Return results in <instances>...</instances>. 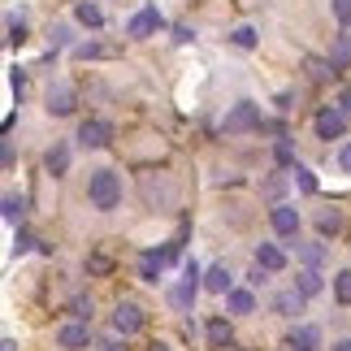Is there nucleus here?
Returning a JSON list of instances; mask_svg holds the SVG:
<instances>
[{
  "label": "nucleus",
  "mask_w": 351,
  "mask_h": 351,
  "mask_svg": "<svg viewBox=\"0 0 351 351\" xmlns=\"http://www.w3.org/2000/svg\"><path fill=\"white\" fill-rule=\"evenodd\" d=\"M87 199H91V208L113 213L121 204V178H117L113 169H96V173H91V182H87Z\"/></svg>",
  "instance_id": "obj_1"
},
{
  "label": "nucleus",
  "mask_w": 351,
  "mask_h": 351,
  "mask_svg": "<svg viewBox=\"0 0 351 351\" xmlns=\"http://www.w3.org/2000/svg\"><path fill=\"white\" fill-rule=\"evenodd\" d=\"M261 126V109H256L252 100H239L230 113H226V121H221V130L226 134H243V130H256Z\"/></svg>",
  "instance_id": "obj_2"
},
{
  "label": "nucleus",
  "mask_w": 351,
  "mask_h": 351,
  "mask_svg": "<svg viewBox=\"0 0 351 351\" xmlns=\"http://www.w3.org/2000/svg\"><path fill=\"white\" fill-rule=\"evenodd\" d=\"M204 287V274H199V265L195 261H186V274H182V282L169 291V300H173V308H191L195 304V291Z\"/></svg>",
  "instance_id": "obj_3"
},
{
  "label": "nucleus",
  "mask_w": 351,
  "mask_h": 351,
  "mask_svg": "<svg viewBox=\"0 0 351 351\" xmlns=\"http://www.w3.org/2000/svg\"><path fill=\"white\" fill-rule=\"evenodd\" d=\"M143 199H147L152 208H160V204L173 208V204H178V186H173L169 178L156 182V173H143Z\"/></svg>",
  "instance_id": "obj_4"
},
{
  "label": "nucleus",
  "mask_w": 351,
  "mask_h": 351,
  "mask_svg": "<svg viewBox=\"0 0 351 351\" xmlns=\"http://www.w3.org/2000/svg\"><path fill=\"white\" fill-rule=\"evenodd\" d=\"M113 330L126 334V339H130V334H139V330H143V308L130 304V300H121L117 313H113Z\"/></svg>",
  "instance_id": "obj_5"
},
{
  "label": "nucleus",
  "mask_w": 351,
  "mask_h": 351,
  "mask_svg": "<svg viewBox=\"0 0 351 351\" xmlns=\"http://www.w3.org/2000/svg\"><path fill=\"white\" fill-rule=\"evenodd\" d=\"M74 100H78V96H74L70 83H52V87H48V113H52V117H70V113L78 109Z\"/></svg>",
  "instance_id": "obj_6"
},
{
  "label": "nucleus",
  "mask_w": 351,
  "mask_h": 351,
  "mask_svg": "<svg viewBox=\"0 0 351 351\" xmlns=\"http://www.w3.org/2000/svg\"><path fill=\"white\" fill-rule=\"evenodd\" d=\"M78 143L83 147H109L113 143V126L109 121H83V126H78Z\"/></svg>",
  "instance_id": "obj_7"
},
{
  "label": "nucleus",
  "mask_w": 351,
  "mask_h": 351,
  "mask_svg": "<svg viewBox=\"0 0 351 351\" xmlns=\"http://www.w3.org/2000/svg\"><path fill=\"white\" fill-rule=\"evenodd\" d=\"M343 130H347L343 109H321L317 113V139H343Z\"/></svg>",
  "instance_id": "obj_8"
},
{
  "label": "nucleus",
  "mask_w": 351,
  "mask_h": 351,
  "mask_svg": "<svg viewBox=\"0 0 351 351\" xmlns=\"http://www.w3.org/2000/svg\"><path fill=\"white\" fill-rule=\"evenodd\" d=\"M57 343L65 351H83V347H91V330L83 326V321H65V326L57 330Z\"/></svg>",
  "instance_id": "obj_9"
},
{
  "label": "nucleus",
  "mask_w": 351,
  "mask_h": 351,
  "mask_svg": "<svg viewBox=\"0 0 351 351\" xmlns=\"http://www.w3.org/2000/svg\"><path fill=\"white\" fill-rule=\"evenodd\" d=\"M269 221H274V230H278L282 239H300V213H295V208L278 204L274 213H269Z\"/></svg>",
  "instance_id": "obj_10"
},
{
  "label": "nucleus",
  "mask_w": 351,
  "mask_h": 351,
  "mask_svg": "<svg viewBox=\"0 0 351 351\" xmlns=\"http://www.w3.org/2000/svg\"><path fill=\"white\" fill-rule=\"evenodd\" d=\"M156 26H160V13H156V9H139V13L126 22V35H130V39H147Z\"/></svg>",
  "instance_id": "obj_11"
},
{
  "label": "nucleus",
  "mask_w": 351,
  "mask_h": 351,
  "mask_svg": "<svg viewBox=\"0 0 351 351\" xmlns=\"http://www.w3.org/2000/svg\"><path fill=\"white\" fill-rule=\"evenodd\" d=\"M269 308H274L278 317H300L304 313V295L300 291H278L274 300H269Z\"/></svg>",
  "instance_id": "obj_12"
},
{
  "label": "nucleus",
  "mask_w": 351,
  "mask_h": 351,
  "mask_svg": "<svg viewBox=\"0 0 351 351\" xmlns=\"http://www.w3.org/2000/svg\"><path fill=\"white\" fill-rule=\"evenodd\" d=\"M256 265H265L269 274H282V269H287V252H282L278 243H261V247H256Z\"/></svg>",
  "instance_id": "obj_13"
},
{
  "label": "nucleus",
  "mask_w": 351,
  "mask_h": 351,
  "mask_svg": "<svg viewBox=\"0 0 351 351\" xmlns=\"http://www.w3.org/2000/svg\"><path fill=\"white\" fill-rule=\"evenodd\" d=\"M287 347H291V351H317V347H321V330H317V326H300V330H291Z\"/></svg>",
  "instance_id": "obj_14"
},
{
  "label": "nucleus",
  "mask_w": 351,
  "mask_h": 351,
  "mask_svg": "<svg viewBox=\"0 0 351 351\" xmlns=\"http://www.w3.org/2000/svg\"><path fill=\"white\" fill-rule=\"evenodd\" d=\"M304 70H308L313 83H330V78L339 74V65H334L330 57H304Z\"/></svg>",
  "instance_id": "obj_15"
},
{
  "label": "nucleus",
  "mask_w": 351,
  "mask_h": 351,
  "mask_svg": "<svg viewBox=\"0 0 351 351\" xmlns=\"http://www.w3.org/2000/svg\"><path fill=\"white\" fill-rule=\"evenodd\" d=\"M204 291H213V295H230L234 287H230V269L226 265H213L208 274H204Z\"/></svg>",
  "instance_id": "obj_16"
},
{
  "label": "nucleus",
  "mask_w": 351,
  "mask_h": 351,
  "mask_svg": "<svg viewBox=\"0 0 351 351\" xmlns=\"http://www.w3.org/2000/svg\"><path fill=\"white\" fill-rule=\"evenodd\" d=\"M204 334H208L213 347H230L234 343V330H230V321H226V317H213L208 326H204Z\"/></svg>",
  "instance_id": "obj_17"
},
{
  "label": "nucleus",
  "mask_w": 351,
  "mask_h": 351,
  "mask_svg": "<svg viewBox=\"0 0 351 351\" xmlns=\"http://www.w3.org/2000/svg\"><path fill=\"white\" fill-rule=\"evenodd\" d=\"M295 252H300L304 269H321V265H326V243H295Z\"/></svg>",
  "instance_id": "obj_18"
},
{
  "label": "nucleus",
  "mask_w": 351,
  "mask_h": 351,
  "mask_svg": "<svg viewBox=\"0 0 351 351\" xmlns=\"http://www.w3.org/2000/svg\"><path fill=\"white\" fill-rule=\"evenodd\" d=\"M74 18L83 22V26H91V31H100L104 26V9L96 5V0H78V9H74Z\"/></svg>",
  "instance_id": "obj_19"
},
{
  "label": "nucleus",
  "mask_w": 351,
  "mask_h": 351,
  "mask_svg": "<svg viewBox=\"0 0 351 351\" xmlns=\"http://www.w3.org/2000/svg\"><path fill=\"white\" fill-rule=\"evenodd\" d=\"M169 261H165V252H147L143 261H139V278L143 282H160V269H165Z\"/></svg>",
  "instance_id": "obj_20"
},
{
  "label": "nucleus",
  "mask_w": 351,
  "mask_h": 351,
  "mask_svg": "<svg viewBox=\"0 0 351 351\" xmlns=\"http://www.w3.org/2000/svg\"><path fill=\"white\" fill-rule=\"evenodd\" d=\"M226 304H230V313H234V317L256 313V295H252V291H243V287H234L230 295H226Z\"/></svg>",
  "instance_id": "obj_21"
},
{
  "label": "nucleus",
  "mask_w": 351,
  "mask_h": 351,
  "mask_svg": "<svg viewBox=\"0 0 351 351\" xmlns=\"http://www.w3.org/2000/svg\"><path fill=\"white\" fill-rule=\"evenodd\" d=\"M44 169L52 173V178H61V173L70 169V147H61V143H57V147H48V156H44Z\"/></svg>",
  "instance_id": "obj_22"
},
{
  "label": "nucleus",
  "mask_w": 351,
  "mask_h": 351,
  "mask_svg": "<svg viewBox=\"0 0 351 351\" xmlns=\"http://www.w3.org/2000/svg\"><path fill=\"white\" fill-rule=\"evenodd\" d=\"M330 61L339 65V70H347L351 65V26H343L339 39H334V52H330Z\"/></svg>",
  "instance_id": "obj_23"
},
{
  "label": "nucleus",
  "mask_w": 351,
  "mask_h": 351,
  "mask_svg": "<svg viewBox=\"0 0 351 351\" xmlns=\"http://www.w3.org/2000/svg\"><path fill=\"white\" fill-rule=\"evenodd\" d=\"M321 287H326V282H321V274H317V269H300V278H295V291H300L304 300H313V295H321Z\"/></svg>",
  "instance_id": "obj_24"
},
{
  "label": "nucleus",
  "mask_w": 351,
  "mask_h": 351,
  "mask_svg": "<svg viewBox=\"0 0 351 351\" xmlns=\"http://www.w3.org/2000/svg\"><path fill=\"white\" fill-rule=\"evenodd\" d=\"M317 230L326 234V239L339 234V230H343V213H339V208H321V213H317Z\"/></svg>",
  "instance_id": "obj_25"
},
{
  "label": "nucleus",
  "mask_w": 351,
  "mask_h": 351,
  "mask_svg": "<svg viewBox=\"0 0 351 351\" xmlns=\"http://www.w3.org/2000/svg\"><path fill=\"white\" fill-rule=\"evenodd\" d=\"M230 44H234V48H243V52H252L256 44H261V35H256L252 26H234V31H230Z\"/></svg>",
  "instance_id": "obj_26"
},
{
  "label": "nucleus",
  "mask_w": 351,
  "mask_h": 351,
  "mask_svg": "<svg viewBox=\"0 0 351 351\" xmlns=\"http://www.w3.org/2000/svg\"><path fill=\"white\" fill-rule=\"evenodd\" d=\"M18 217H26V199L18 191H9L5 195V221H18Z\"/></svg>",
  "instance_id": "obj_27"
},
{
  "label": "nucleus",
  "mask_w": 351,
  "mask_h": 351,
  "mask_svg": "<svg viewBox=\"0 0 351 351\" xmlns=\"http://www.w3.org/2000/svg\"><path fill=\"white\" fill-rule=\"evenodd\" d=\"M291 173H295V186H300V191H304V195H313V191H317V173H313V169H304V165H295Z\"/></svg>",
  "instance_id": "obj_28"
},
{
  "label": "nucleus",
  "mask_w": 351,
  "mask_h": 351,
  "mask_svg": "<svg viewBox=\"0 0 351 351\" xmlns=\"http://www.w3.org/2000/svg\"><path fill=\"white\" fill-rule=\"evenodd\" d=\"M334 300H339V304H351V269H343V274L334 278Z\"/></svg>",
  "instance_id": "obj_29"
},
{
  "label": "nucleus",
  "mask_w": 351,
  "mask_h": 351,
  "mask_svg": "<svg viewBox=\"0 0 351 351\" xmlns=\"http://www.w3.org/2000/svg\"><path fill=\"white\" fill-rule=\"evenodd\" d=\"M5 26H9V35H5V39H9V48H18L22 39H26V22H22V18H13V13H9V22H5Z\"/></svg>",
  "instance_id": "obj_30"
},
{
  "label": "nucleus",
  "mask_w": 351,
  "mask_h": 351,
  "mask_svg": "<svg viewBox=\"0 0 351 351\" xmlns=\"http://www.w3.org/2000/svg\"><path fill=\"white\" fill-rule=\"evenodd\" d=\"M70 313H74V321H87L91 317V300H87V295H74V300H70Z\"/></svg>",
  "instance_id": "obj_31"
},
{
  "label": "nucleus",
  "mask_w": 351,
  "mask_h": 351,
  "mask_svg": "<svg viewBox=\"0 0 351 351\" xmlns=\"http://www.w3.org/2000/svg\"><path fill=\"white\" fill-rule=\"evenodd\" d=\"M282 191H287V178H282V173L265 178V195H269V199H282Z\"/></svg>",
  "instance_id": "obj_32"
},
{
  "label": "nucleus",
  "mask_w": 351,
  "mask_h": 351,
  "mask_svg": "<svg viewBox=\"0 0 351 351\" xmlns=\"http://www.w3.org/2000/svg\"><path fill=\"white\" fill-rule=\"evenodd\" d=\"M330 9H334V18L343 26H351V0H330Z\"/></svg>",
  "instance_id": "obj_33"
},
{
  "label": "nucleus",
  "mask_w": 351,
  "mask_h": 351,
  "mask_svg": "<svg viewBox=\"0 0 351 351\" xmlns=\"http://www.w3.org/2000/svg\"><path fill=\"white\" fill-rule=\"evenodd\" d=\"M87 269H91V274H109V269H113V261H109V256H91V261H87Z\"/></svg>",
  "instance_id": "obj_34"
},
{
  "label": "nucleus",
  "mask_w": 351,
  "mask_h": 351,
  "mask_svg": "<svg viewBox=\"0 0 351 351\" xmlns=\"http://www.w3.org/2000/svg\"><path fill=\"white\" fill-rule=\"evenodd\" d=\"M274 156H278V165H291V139H278Z\"/></svg>",
  "instance_id": "obj_35"
},
{
  "label": "nucleus",
  "mask_w": 351,
  "mask_h": 351,
  "mask_svg": "<svg viewBox=\"0 0 351 351\" xmlns=\"http://www.w3.org/2000/svg\"><path fill=\"white\" fill-rule=\"evenodd\" d=\"M100 52H104L100 44H78V48H74V57H83V61H87V57H100Z\"/></svg>",
  "instance_id": "obj_36"
},
{
  "label": "nucleus",
  "mask_w": 351,
  "mask_h": 351,
  "mask_svg": "<svg viewBox=\"0 0 351 351\" xmlns=\"http://www.w3.org/2000/svg\"><path fill=\"white\" fill-rule=\"evenodd\" d=\"M31 247H35V239H31V234H26V230H22L18 239H13V252H18V256H22V252H31Z\"/></svg>",
  "instance_id": "obj_37"
},
{
  "label": "nucleus",
  "mask_w": 351,
  "mask_h": 351,
  "mask_svg": "<svg viewBox=\"0 0 351 351\" xmlns=\"http://www.w3.org/2000/svg\"><path fill=\"white\" fill-rule=\"evenodd\" d=\"M265 274H269V269H265V265H256L252 274H247V287H265Z\"/></svg>",
  "instance_id": "obj_38"
},
{
  "label": "nucleus",
  "mask_w": 351,
  "mask_h": 351,
  "mask_svg": "<svg viewBox=\"0 0 351 351\" xmlns=\"http://www.w3.org/2000/svg\"><path fill=\"white\" fill-rule=\"evenodd\" d=\"M0 160H5V169H13V160H18V152H13V143H5V152H0Z\"/></svg>",
  "instance_id": "obj_39"
},
{
  "label": "nucleus",
  "mask_w": 351,
  "mask_h": 351,
  "mask_svg": "<svg viewBox=\"0 0 351 351\" xmlns=\"http://www.w3.org/2000/svg\"><path fill=\"white\" fill-rule=\"evenodd\" d=\"M173 39H178V44H191L195 35H191V26H178V31H173Z\"/></svg>",
  "instance_id": "obj_40"
},
{
  "label": "nucleus",
  "mask_w": 351,
  "mask_h": 351,
  "mask_svg": "<svg viewBox=\"0 0 351 351\" xmlns=\"http://www.w3.org/2000/svg\"><path fill=\"white\" fill-rule=\"evenodd\" d=\"M339 165L351 173V143H343V152H339Z\"/></svg>",
  "instance_id": "obj_41"
},
{
  "label": "nucleus",
  "mask_w": 351,
  "mask_h": 351,
  "mask_svg": "<svg viewBox=\"0 0 351 351\" xmlns=\"http://www.w3.org/2000/svg\"><path fill=\"white\" fill-rule=\"evenodd\" d=\"M343 113H347V117H351V87H347V91H343Z\"/></svg>",
  "instance_id": "obj_42"
},
{
  "label": "nucleus",
  "mask_w": 351,
  "mask_h": 351,
  "mask_svg": "<svg viewBox=\"0 0 351 351\" xmlns=\"http://www.w3.org/2000/svg\"><path fill=\"white\" fill-rule=\"evenodd\" d=\"M334 351H351V339H343V343H334Z\"/></svg>",
  "instance_id": "obj_43"
},
{
  "label": "nucleus",
  "mask_w": 351,
  "mask_h": 351,
  "mask_svg": "<svg viewBox=\"0 0 351 351\" xmlns=\"http://www.w3.org/2000/svg\"><path fill=\"white\" fill-rule=\"evenodd\" d=\"M0 347H5V351H18V343H13V339H5V343H0Z\"/></svg>",
  "instance_id": "obj_44"
},
{
  "label": "nucleus",
  "mask_w": 351,
  "mask_h": 351,
  "mask_svg": "<svg viewBox=\"0 0 351 351\" xmlns=\"http://www.w3.org/2000/svg\"><path fill=\"white\" fill-rule=\"evenodd\" d=\"M147 351H173V347H165V343H152V347H147Z\"/></svg>",
  "instance_id": "obj_45"
}]
</instances>
